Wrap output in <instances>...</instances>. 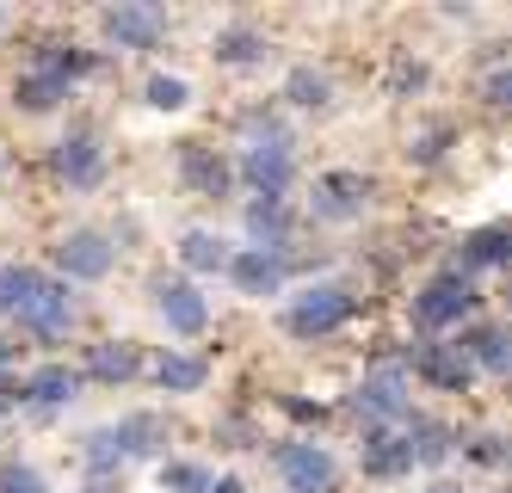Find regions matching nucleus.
I'll return each instance as SVG.
<instances>
[{
  "label": "nucleus",
  "mask_w": 512,
  "mask_h": 493,
  "mask_svg": "<svg viewBox=\"0 0 512 493\" xmlns=\"http://www.w3.org/2000/svg\"><path fill=\"white\" fill-rule=\"evenodd\" d=\"M87 68H93V56L75 50V44H38V56H31V74H44V81H56V87L81 81Z\"/></svg>",
  "instance_id": "obj_20"
},
{
  "label": "nucleus",
  "mask_w": 512,
  "mask_h": 493,
  "mask_svg": "<svg viewBox=\"0 0 512 493\" xmlns=\"http://www.w3.org/2000/svg\"><path fill=\"white\" fill-rule=\"evenodd\" d=\"M414 87H426V68L420 62H401L395 68V93H414Z\"/></svg>",
  "instance_id": "obj_35"
},
{
  "label": "nucleus",
  "mask_w": 512,
  "mask_h": 493,
  "mask_svg": "<svg viewBox=\"0 0 512 493\" xmlns=\"http://www.w3.org/2000/svg\"><path fill=\"white\" fill-rule=\"evenodd\" d=\"M118 463H124V457H118L112 432H93V438H87V469H93V475H112Z\"/></svg>",
  "instance_id": "obj_32"
},
{
  "label": "nucleus",
  "mask_w": 512,
  "mask_h": 493,
  "mask_svg": "<svg viewBox=\"0 0 512 493\" xmlns=\"http://www.w3.org/2000/svg\"><path fill=\"white\" fill-rule=\"evenodd\" d=\"M38 272H25V265H0V315H19V302L31 296Z\"/></svg>",
  "instance_id": "obj_29"
},
{
  "label": "nucleus",
  "mask_w": 512,
  "mask_h": 493,
  "mask_svg": "<svg viewBox=\"0 0 512 493\" xmlns=\"http://www.w3.org/2000/svg\"><path fill=\"white\" fill-rule=\"evenodd\" d=\"M401 432H408L414 469H438V463L451 457V432H445V426H432V420H401Z\"/></svg>",
  "instance_id": "obj_21"
},
{
  "label": "nucleus",
  "mask_w": 512,
  "mask_h": 493,
  "mask_svg": "<svg viewBox=\"0 0 512 493\" xmlns=\"http://www.w3.org/2000/svg\"><path fill=\"white\" fill-rule=\"evenodd\" d=\"M179 259H186V272H229V247L210 229H192L186 241H179Z\"/></svg>",
  "instance_id": "obj_23"
},
{
  "label": "nucleus",
  "mask_w": 512,
  "mask_h": 493,
  "mask_svg": "<svg viewBox=\"0 0 512 493\" xmlns=\"http://www.w3.org/2000/svg\"><path fill=\"white\" fill-rule=\"evenodd\" d=\"M284 413L290 420H321V407H309V401H284Z\"/></svg>",
  "instance_id": "obj_38"
},
{
  "label": "nucleus",
  "mask_w": 512,
  "mask_h": 493,
  "mask_svg": "<svg viewBox=\"0 0 512 493\" xmlns=\"http://www.w3.org/2000/svg\"><path fill=\"white\" fill-rule=\"evenodd\" d=\"M56 265H62V278H105L112 272V241L99 229H75V235H62Z\"/></svg>",
  "instance_id": "obj_9"
},
{
  "label": "nucleus",
  "mask_w": 512,
  "mask_h": 493,
  "mask_svg": "<svg viewBox=\"0 0 512 493\" xmlns=\"http://www.w3.org/2000/svg\"><path fill=\"white\" fill-rule=\"evenodd\" d=\"M358 413H371L377 426H401V420H408V370H401V364H383V370L364 376Z\"/></svg>",
  "instance_id": "obj_5"
},
{
  "label": "nucleus",
  "mask_w": 512,
  "mask_h": 493,
  "mask_svg": "<svg viewBox=\"0 0 512 493\" xmlns=\"http://www.w3.org/2000/svg\"><path fill=\"white\" fill-rule=\"evenodd\" d=\"M426 493H463V487H451V481H432V487H426Z\"/></svg>",
  "instance_id": "obj_40"
},
{
  "label": "nucleus",
  "mask_w": 512,
  "mask_h": 493,
  "mask_svg": "<svg viewBox=\"0 0 512 493\" xmlns=\"http://www.w3.org/2000/svg\"><path fill=\"white\" fill-rule=\"evenodd\" d=\"M136 370H142V358H136L130 346H118V339L93 346V358H87V376H99V383H130Z\"/></svg>",
  "instance_id": "obj_24"
},
{
  "label": "nucleus",
  "mask_w": 512,
  "mask_h": 493,
  "mask_svg": "<svg viewBox=\"0 0 512 493\" xmlns=\"http://www.w3.org/2000/svg\"><path fill=\"white\" fill-rule=\"evenodd\" d=\"M247 241L260 247V253H284V241H290V210H284V198H253L247 204Z\"/></svg>",
  "instance_id": "obj_16"
},
{
  "label": "nucleus",
  "mask_w": 512,
  "mask_h": 493,
  "mask_svg": "<svg viewBox=\"0 0 512 493\" xmlns=\"http://www.w3.org/2000/svg\"><path fill=\"white\" fill-rule=\"evenodd\" d=\"M278 469H284L290 493H334V481H340L334 457H327L321 444H284L278 450Z\"/></svg>",
  "instance_id": "obj_6"
},
{
  "label": "nucleus",
  "mask_w": 512,
  "mask_h": 493,
  "mask_svg": "<svg viewBox=\"0 0 512 493\" xmlns=\"http://www.w3.org/2000/svg\"><path fill=\"white\" fill-rule=\"evenodd\" d=\"M112 432V444H118V457H155V450L167 444V426L155 420V413H130V420H118V426H105Z\"/></svg>",
  "instance_id": "obj_19"
},
{
  "label": "nucleus",
  "mask_w": 512,
  "mask_h": 493,
  "mask_svg": "<svg viewBox=\"0 0 512 493\" xmlns=\"http://www.w3.org/2000/svg\"><path fill=\"white\" fill-rule=\"evenodd\" d=\"M161 31H167V19L155 7H105V37L118 50H155Z\"/></svg>",
  "instance_id": "obj_12"
},
{
  "label": "nucleus",
  "mask_w": 512,
  "mask_h": 493,
  "mask_svg": "<svg viewBox=\"0 0 512 493\" xmlns=\"http://www.w3.org/2000/svg\"><path fill=\"white\" fill-rule=\"evenodd\" d=\"M179 179H186L198 198H223V192H229V179H235V167H229L223 155H210V148L186 142V148H179Z\"/></svg>",
  "instance_id": "obj_14"
},
{
  "label": "nucleus",
  "mask_w": 512,
  "mask_h": 493,
  "mask_svg": "<svg viewBox=\"0 0 512 493\" xmlns=\"http://www.w3.org/2000/svg\"><path fill=\"white\" fill-rule=\"evenodd\" d=\"M506 93H512V81H506V68H494V74H488V105H506Z\"/></svg>",
  "instance_id": "obj_37"
},
{
  "label": "nucleus",
  "mask_w": 512,
  "mask_h": 493,
  "mask_svg": "<svg viewBox=\"0 0 512 493\" xmlns=\"http://www.w3.org/2000/svg\"><path fill=\"white\" fill-rule=\"evenodd\" d=\"M155 302H161V321H167L173 333H186V339L204 333V321H210L198 284H186V278H161V284H155Z\"/></svg>",
  "instance_id": "obj_11"
},
{
  "label": "nucleus",
  "mask_w": 512,
  "mask_h": 493,
  "mask_svg": "<svg viewBox=\"0 0 512 493\" xmlns=\"http://www.w3.org/2000/svg\"><path fill=\"white\" fill-rule=\"evenodd\" d=\"M469 457H475V463H500V438H488V432H482V438L469 444Z\"/></svg>",
  "instance_id": "obj_36"
},
{
  "label": "nucleus",
  "mask_w": 512,
  "mask_h": 493,
  "mask_svg": "<svg viewBox=\"0 0 512 493\" xmlns=\"http://www.w3.org/2000/svg\"><path fill=\"white\" fill-rule=\"evenodd\" d=\"M364 204H371V179L364 173H321L315 198H309L315 222H352V216H364Z\"/></svg>",
  "instance_id": "obj_2"
},
{
  "label": "nucleus",
  "mask_w": 512,
  "mask_h": 493,
  "mask_svg": "<svg viewBox=\"0 0 512 493\" xmlns=\"http://www.w3.org/2000/svg\"><path fill=\"white\" fill-rule=\"evenodd\" d=\"M506 253H512V235L500 229H475V235H463V253H457V265L451 272L457 278H469V272H494V265H506Z\"/></svg>",
  "instance_id": "obj_17"
},
{
  "label": "nucleus",
  "mask_w": 512,
  "mask_h": 493,
  "mask_svg": "<svg viewBox=\"0 0 512 493\" xmlns=\"http://www.w3.org/2000/svg\"><path fill=\"white\" fill-rule=\"evenodd\" d=\"M142 93H149V105H155V111H179V105H192V87L179 81V74H155V81L142 87Z\"/></svg>",
  "instance_id": "obj_30"
},
{
  "label": "nucleus",
  "mask_w": 512,
  "mask_h": 493,
  "mask_svg": "<svg viewBox=\"0 0 512 493\" xmlns=\"http://www.w3.org/2000/svg\"><path fill=\"white\" fill-rule=\"evenodd\" d=\"M210 493H247V487H241L235 475H223V481H210Z\"/></svg>",
  "instance_id": "obj_39"
},
{
  "label": "nucleus",
  "mask_w": 512,
  "mask_h": 493,
  "mask_svg": "<svg viewBox=\"0 0 512 493\" xmlns=\"http://www.w3.org/2000/svg\"><path fill=\"white\" fill-rule=\"evenodd\" d=\"M13 99H19L25 111H56V105L68 99V87L44 81V74H19V87H13Z\"/></svg>",
  "instance_id": "obj_28"
},
{
  "label": "nucleus",
  "mask_w": 512,
  "mask_h": 493,
  "mask_svg": "<svg viewBox=\"0 0 512 493\" xmlns=\"http://www.w3.org/2000/svg\"><path fill=\"white\" fill-rule=\"evenodd\" d=\"M290 173H297V155H290V142H260L241 155V179L253 185L260 198H284Z\"/></svg>",
  "instance_id": "obj_7"
},
{
  "label": "nucleus",
  "mask_w": 512,
  "mask_h": 493,
  "mask_svg": "<svg viewBox=\"0 0 512 493\" xmlns=\"http://www.w3.org/2000/svg\"><path fill=\"white\" fill-rule=\"evenodd\" d=\"M56 173L75 185V192H93L99 173H105V148H99V136H93V130H75L68 142H56Z\"/></svg>",
  "instance_id": "obj_10"
},
{
  "label": "nucleus",
  "mask_w": 512,
  "mask_h": 493,
  "mask_svg": "<svg viewBox=\"0 0 512 493\" xmlns=\"http://www.w3.org/2000/svg\"><path fill=\"white\" fill-rule=\"evenodd\" d=\"M216 62H229V68L266 62V37H260V31H247V25H229V31H216Z\"/></svg>",
  "instance_id": "obj_26"
},
{
  "label": "nucleus",
  "mask_w": 512,
  "mask_h": 493,
  "mask_svg": "<svg viewBox=\"0 0 512 493\" xmlns=\"http://www.w3.org/2000/svg\"><path fill=\"white\" fill-rule=\"evenodd\" d=\"M229 278L241 296H278L284 290V253H260V247L229 253Z\"/></svg>",
  "instance_id": "obj_13"
},
{
  "label": "nucleus",
  "mask_w": 512,
  "mask_h": 493,
  "mask_svg": "<svg viewBox=\"0 0 512 493\" xmlns=\"http://www.w3.org/2000/svg\"><path fill=\"white\" fill-rule=\"evenodd\" d=\"M284 99H290V105H303V111H327V105H334V81H327L321 68H290Z\"/></svg>",
  "instance_id": "obj_22"
},
{
  "label": "nucleus",
  "mask_w": 512,
  "mask_h": 493,
  "mask_svg": "<svg viewBox=\"0 0 512 493\" xmlns=\"http://www.w3.org/2000/svg\"><path fill=\"white\" fill-rule=\"evenodd\" d=\"M445 142H451V130H426L414 142V161H438V155H445Z\"/></svg>",
  "instance_id": "obj_34"
},
{
  "label": "nucleus",
  "mask_w": 512,
  "mask_h": 493,
  "mask_svg": "<svg viewBox=\"0 0 512 493\" xmlns=\"http://www.w3.org/2000/svg\"><path fill=\"white\" fill-rule=\"evenodd\" d=\"M0 493H50L38 469H25V463H7L0 469Z\"/></svg>",
  "instance_id": "obj_33"
},
{
  "label": "nucleus",
  "mask_w": 512,
  "mask_h": 493,
  "mask_svg": "<svg viewBox=\"0 0 512 493\" xmlns=\"http://www.w3.org/2000/svg\"><path fill=\"white\" fill-rule=\"evenodd\" d=\"M161 487L167 493H210V475L198 463H161Z\"/></svg>",
  "instance_id": "obj_31"
},
{
  "label": "nucleus",
  "mask_w": 512,
  "mask_h": 493,
  "mask_svg": "<svg viewBox=\"0 0 512 493\" xmlns=\"http://www.w3.org/2000/svg\"><path fill=\"white\" fill-rule=\"evenodd\" d=\"M469 364H482V370H494V376H506V364H512V352H506V333L500 327H475L463 346H457Z\"/></svg>",
  "instance_id": "obj_25"
},
{
  "label": "nucleus",
  "mask_w": 512,
  "mask_h": 493,
  "mask_svg": "<svg viewBox=\"0 0 512 493\" xmlns=\"http://www.w3.org/2000/svg\"><path fill=\"white\" fill-rule=\"evenodd\" d=\"M352 309H358V296H352V290H340V284H315V290H303L297 302H290L284 327L297 333V339H321V333L346 327V321H352Z\"/></svg>",
  "instance_id": "obj_1"
},
{
  "label": "nucleus",
  "mask_w": 512,
  "mask_h": 493,
  "mask_svg": "<svg viewBox=\"0 0 512 493\" xmlns=\"http://www.w3.org/2000/svg\"><path fill=\"white\" fill-rule=\"evenodd\" d=\"M19 321L38 333V339H62V333H68V321H75L68 284H62V278H38V284H31V296L19 302Z\"/></svg>",
  "instance_id": "obj_3"
},
{
  "label": "nucleus",
  "mask_w": 512,
  "mask_h": 493,
  "mask_svg": "<svg viewBox=\"0 0 512 493\" xmlns=\"http://www.w3.org/2000/svg\"><path fill=\"white\" fill-rule=\"evenodd\" d=\"M75 389H81V370H68V364H44V370H31L25 383H19V395H25V401H38V407L75 401Z\"/></svg>",
  "instance_id": "obj_18"
},
{
  "label": "nucleus",
  "mask_w": 512,
  "mask_h": 493,
  "mask_svg": "<svg viewBox=\"0 0 512 493\" xmlns=\"http://www.w3.org/2000/svg\"><path fill=\"white\" fill-rule=\"evenodd\" d=\"M7 364H13V346H0V370H7Z\"/></svg>",
  "instance_id": "obj_41"
},
{
  "label": "nucleus",
  "mask_w": 512,
  "mask_h": 493,
  "mask_svg": "<svg viewBox=\"0 0 512 493\" xmlns=\"http://www.w3.org/2000/svg\"><path fill=\"white\" fill-rule=\"evenodd\" d=\"M414 370L426 376L432 389H451V395H463L469 376H475V364H469L457 346H420V352H414Z\"/></svg>",
  "instance_id": "obj_15"
},
{
  "label": "nucleus",
  "mask_w": 512,
  "mask_h": 493,
  "mask_svg": "<svg viewBox=\"0 0 512 493\" xmlns=\"http://www.w3.org/2000/svg\"><path fill=\"white\" fill-rule=\"evenodd\" d=\"M358 463H364V475H377V481L408 475V469H414V457H408V432H401V426H371V432H364Z\"/></svg>",
  "instance_id": "obj_8"
},
{
  "label": "nucleus",
  "mask_w": 512,
  "mask_h": 493,
  "mask_svg": "<svg viewBox=\"0 0 512 493\" xmlns=\"http://www.w3.org/2000/svg\"><path fill=\"white\" fill-rule=\"evenodd\" d=\"M469 309H475V290H469V278H457V272L432 278V284L414 296V321H420V327H457Z\"/></svg>",
  "instance_id": "obj_4"
},
{
  "label": "nucleus",
  "mask_w": 512,
  "mask_h": 493,
  "mask_svg": "<svg viewBox=\"0 0 512 493\" xmlns=\"http://www.w3.org/2000/svg\"><path fill=\"white\" fill-rule=\"evenodd\" d=\"M155 383L167 389V395H192V389H204V358H161L155 364Z\"/></svg>",
  "instance_id": "obj_27"
}]
</instances>
